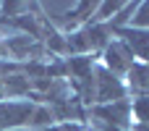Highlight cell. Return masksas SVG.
Wrapping results in <instances>:
<instances>
[{"instance_id":"52a82bcc","label":"cell","mask_w":149,"mask_h":131,"mask_svg":"<svg viewBox=\"0 0 149 131\" xmlns=\"http://www.w3.org/2000/svg\"><path fill=\"white\" fill-rule=\"evenodd\" d=\"M126 76H128V89L136 97H149V66L134 63Z\"/></svg>"},{"instance_id":"5b68a950","label":"cell","mask_w":149,"mask_h":131,"mask_svg":"<svg viewBox=\"0 0 149 131\" xmlns=\"http://www.w3.org/2000/svg\"><path fill=\"white\" fill-rule=\"evenodd\" d=\"M92 116L100 118V123H105V126H113V129H123V131H126V126L131 123L134 110H131V102L126 100V102L97 105V108H92Z\"/></svg>"},{"instance_id":"30bf717a","label":"cell","mask_w":149,"mask_h":131,"mask_svg":"<svg viewBox=\"0 0 149 131\" xmlns=\"http://www.w3.org/2000/svg\"><path fill=\"white\" fill-rule=\"evenodd\" d=\"M0 55H3V39H0Z\"/></svg>"},{"instance_id":"6da1fadb","label":"cell","mask_w":149,"mask_h":131,"mask_svg":"<svg viewBox=\"0 0 149 131\" xmlns=\"http://www.w3.org/2000/svg\"><path fill=\"white\" fill-rule=\"evenodd\" d=\"M55 121V113L47 108H39L29 100H0V131L18 129L24 123L50 126Z\"/></svg>"},{"instance_id":"9c48e42d","label":"cell","mask_w":149,"mask_h":131,"mask_svg":"<svg viewBox=\"0 0 149 131\" xmlns=\"http://www.w3.org/2000/svg\"><path fill=\"white\" fill-rule=\"evenodd\" d=\"M100 131H123V129H113V126H105V123H100Z\"/></svg>"},{"instance_id":"8992f818","label":"cell","mask_w":149,"mask_h":131,"mask_svg":"<svg viewBox=\"0 0 149 131\" xmlns=\"http://www.w3.org/2000/svg\"><path fill=\"white\" fill-rule=\"evenodd\" d=\"M136 60H134V53L118 39V42H110L107 47H105V68L110 71V74H115L118 79H120V74H128V68L134 66Z\"/></svg>"},{"instance_id":"277c9868","label":"cell","mask_w":149,"mask_h":131,"mask_svg":"<svg viewBox=\"0 0 149 131\" xmlns=\"http://www.w3.org/2000/svg\"><path fill=\"white\" fill-rule=\"evenodd\" d=\"M113 34L134 53V58H141V63L149 66V32L134 26H113Z\"/></svg>"},{"instance_id":"7a4b0ae2","label":"cell","mask_w":149,"mask_h":131,"mask_svg":"<svg viewBox=\"0 0 149 131\" xmlns=\"http://www.w3.org/2000/svg\"><path fill=\"white\" fill-rule=\"evenodd\" d=\"M113 37V24H100V21H89L84 29L73 32L65 39V53L73 55H84V53H94V50H105L110 45Z\"/></svg>"},{"instance_id":"3957f363","label":"cell","mask_w":149,"mask_h":131,"mask_svg":"<svg viewBox=\"0 0 149 131\" xmlns=\"http://www.w3.org/2000/svg\"><path fill=\"white\" fill-rule=\"evenodd\" d=\"M128 100V89L126 84L110 74L105 66L94 68V102L100 105H110V102H126Z\"/></svg>"},{"instance_id":"ba28073f","label":"cell","mask_w":149,"mask_h":131,"mask_svg":"<svg viewBox=\"0 0 149 131\" xmlns=\"http://www.w3.org/2000/svg\"><path fill=\"white\" fill-rule=\"evenodd\" d=\"M134 29H149V3H139V11L134 16Z\"/></svg>"}]
</instances>
